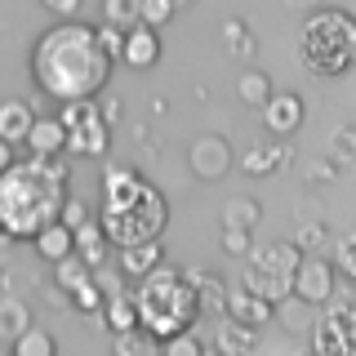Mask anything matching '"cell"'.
Instances as JSON below:
<instances>
[{"label":"cell","mask_w":356,"mask_h":356,"mask_svg":"<svg viewBox=\"0 0 356 356\" xmlns=\"http://www.w3.org/2000/svg\"><path fill=\"white\" fill-rule=\"evenodd\" d=\"M129 294H134V307H138V325L156 343L178 334V330H192L196 316H200V294H196L192 276L170 267V263H161L147 276H138Z\"/></svg>","instance_id":"cell-4"},{"label":"cell","mask_w":356,"mask_h":356,"mask_svg":"<svg viewBox=\"0 0 356 356\" xmlns=\"http://www.w3.org/2000/svg\"><path fill=\"white\" fill-rule=\"evenodd\" d=\"M192 285H196V294H200V307H214L222 312V303H227V289H222V276L218 272H200V267H192Z\"/></svg>","instance_id":"cell-27"},{"label":"cell","mask_w":356,"mask_h":356,"mask_svg":"<svg viewBox=\"0 0 356 356\" xmlns=\"http://www.w3.org/2000/svg\"><path fill=\"white\" fill-rule=\"evenodd\" d=\"M294 241H298V250L307 254V250H321V245L330 241V232H325V222H303V227H298V236H294Z\"/></svg>","instance_id":"cell-37"},{"label":"cell","mask_w":356,"mask_h":356,"mask_svg":"<svg viewBox=\"0 0 356 356\" xmlns=\"http://www.w3.org/2000/svg\"><path fill=\"white\" fill-rule=\"evenodd\" d=\"M339 170H343V165H339V161L330 156V161H316V165H312V178H334Z\"/></svg>","instance_id":"cell-39"},{"label":"cell","mask_w":356,"mask_h":356,"mask_svg":"<svg viewBox=\"0 0 356 356\" xmlns=\"http://www.w3.org/2000/svg\"><path fill=\"white\" fill-rule=\"evenodd\" d=\"M98 222H103L107 241L116 245H143L161 241L170 227V200L156 183H147L129 165H107L103 174V200H98Z\"/></svg>","instance_id":"cell-3"},{"label":"cell","mask_w":356,"mask_h":356,"mask_svg":"<svg viewBox=\"0 0 356 356\" xmlns=\"http://www.w3.org/2000/svg\"><path fill=\"white\" fill-rule=\"evenodd\" d=\"M312 348L321 356H356V303H334L312 330Z\"/></svg>","instance_id":"cell-7"},{"label":"cell","mask_w":356,"mask_h":356,"mask_svg":"<svg viewBox=\"0 0 356 356\" xmlns=\"http://www.w3.org/2000/svg\"><path fill=\"white\" fill-rule=\"evenodd\" d=\"M298 58L312 76H343L356 67V18L348 9L321 5L298 31Z\"/></svg>","instance_id":"cell-5"},{"label":"cell","mask_w":356,"mask_h":356,"mask_svg":"<svg viewBox=\"0 0 356 356\" xmlns=\"http://www.w3.org/2000/svg\"><path fill=\"white\" fill-rule=\"evenodd\" d=\"M285 5H298V9H307V5H321V0H285Z\"/></svg>","instance_id":"cell-42"},{"label":"cell","mask_w":356,"mask_h":356,"mask_svg":"<svg viewBox=\"0 0 356 356\" xmlns=\"http://www.w3.org/2000/svg\"><path fill=\"white\" fill-rule=\"evenodd\" d=\"M31 120H36L31 103H22V98H5V103H0V138H5V143H27Z\"/></svg>","instance_id":"cell-19"},{"label":"cell","mask_w":356,"mask_h":356,"mask_svg":"<svg viewBox=\"0 0 356 356\" xmlns=\"http://www.w3.org/2000/svg\"><path fill=\"white\" fill-rule=\"evenodd\" d=\"M31 245H36V254L44 263H58V259H67V254L76 250V241H72V227H67L63 218H54V222H44V227L31 236Z\"/></svg>","instance_id":"cell-17"},{"label":"cell","mask_w":356,"mask_h":356,"mask_svg":"<svg viewBox=\"0 0 356 356\" xmlns=\"http://www.w3.org/2000/svg\"><path fill=\"white\" fill-rule=\"evenodd\" d=\"M259 218H263V205L259 200H250V196H236V200H227L222 205V227H259Z\"/></svg>","instance_id":"cell-26"},{"label":"cell","mask_w":356,"mask_h":356,"mask_svg":"<svg viewBox=\"0 0 356 356\" xmlns=\"http://www.w3.org/2000/svg\"><path fill=\"white\" fill-rule=\"evenodd\" d=\"M58 218L67 222V227H81V222H89V218H94V214H89V205H85V200L81 196H72V192H67V200H63V209H58Z\"/></svg>","instance_id":"cell-34"},{"label":"cell","mask_w":356,"mask_h":356,"mask_svg":"<svg viewBox=\"0 0 356 356\" xmlns=\"http://www.w3.org/2000/svg\"><path fill=\"white\" fill-rule=\"evenodd\" d=\"M263 125L272 138H294L303 129V98L298 94H272L263 103Z\"/></svg>","instance_id":"cell-12"},{"label":"cell","mask_w":356,"mask_h":356,"mask_svg":"<svg viewBox=\"0 0 356 356\" xmlns=\"http://www.w3.org/2000/svg\"><path fill=\"white\" fill-rule=\"evenodd\" d=\"M103 18L129 31L134 22H143V0H103Z\"/></svg>","instance_id":"cell-29"},{"label":"cell","mask_w":356,"mask_h":356,"mask_svg":"<svg viewBox=\"0 0 356 356\" xmlns=\"http://www.w3.org/2000/svg\"><path fill=\"white\" fill-rule=\"evenodd\" d=\"M107 147H111V125L103 120V107H94V98H85L81 120L67 129V152L98 161V156H107Z\"/></svg>","instance_id":"cell-9"},{"label":"cell","mask_w":356,"mask_h":356,"mask_svg":"<svg viewBox=\"0 0 356 356\" xmlns=\"http://www.w3.org/2000/svg\"><path fill=\"white\" fill-rule=\"evenodd\" d=\"M334 267H339L343 281H352V285H356V227H352V232H343L339 245H334Z\"/></svg>","instance_id":"cell-30"},{"label":"cell","mask_w":356,"mask_h":356,"mask_svg":"<svg viewBox=\"0 0 356 356\" xmlns=\"http://www.w3.org/2000/svg\"><path fill=\"white\" fill-rule=\"evenodd\" d=\"M272 312H276V303H267L263 294H254V289H245V285H236V289H227V303H222V316H232V321H241V325H267L272 321Z\"/></svg>","instance_id":"cell-13"},{"label":"cell","mask_w":356,"mask_h":356,"mask_svg":"<svg viewBox=\"0 0 356 356\" xmlns=\"http://www.w3.org/2000/svg\"><path fill=\"white\" fill-rule=\"evenodd\" d=\"M165 263V250L161 241H143V245H120L116 250V267L125 272V281H138V276H147L152 267Z\"/></svg>","instance_id":"cell-15"},{"label":"cell","mask_w":356,"mask_h":356,"mask_svg":"<svg viewBox=\"0 0 356 356\" xmlns=\"http://www.w3.org/2000/svg\"><path fill=\"white\" fill-rule=\"evenodd\" d=\"M9 165H14V143L0 138V170H9Z\"/></svg>","instance_id":"cell-41"},{"label":"cell","mask_w":356,"mask_h":356,"mask_svg":"<svg viewBox=\"0 0 356 356\" xmlns=\"http://www.w3.org/2000/svg\"><path fill=\"white\" fill-rule=\"evenodd\" d=\"M72 241H76V254H81L89 267H103V263H107V254H111L107 245H111V241H107V232H103V222H98V214L89 218V222H81V227L72 232Z\"/></svg>","instance_id":"cell-18"},{"label":"cell","mask_w":356,"mask_h":356,"mask_svg":"<svg viewBox=\"0 0 356 356\" xmlns=\"http://www.w3.org/2000/svg\"><path fill=\"white\" fill-rule=\"evenodd\" d=\"M254 343H259V334H254V325H241V321H222V330H218V352H227V356H245V352H254Z\"/></svg>","instance_id":"cell-23"},{"label":"cell","mask_w":356,"mask_h":356,"mask_svg":"<svg viewBox=\"0 0 356 356\" xmlns=\"http://www.w3.org/2000/svg\"><path fill=\"white\" fill-rule=\"evenodd\" d=\"M289 161H294V147H289V143H254V147L241 156V170L250 178H267L272 170H281Z\"/></svg>","instance_id":"cell-14"},{"label":"cell","mask_w":356,"mask_h":356,"mask_svg":"<svg viewBox=\"0 0 356 356\" xmlns=\"http://www.w3.org/2000/svg\"><path fill=\"white\" fill-rule=\"evenodd\" d=\"M67 200V165L63 156H31L0 170V227L9 241H31L44 222L58 218Z\"/></svg>","instance_id":"cell-2"},{"label":"cell","mask_w":356,"mask_h":356,"mask_svg":"<svg viewBox=\"0 0 356 356\" xmlns=\"http://www.w3.org/2000/svg\"><path fill=\"white\" fill-rule=\"evenodd\" d=\"M187 5H192V0H174V9H187Z\"/></svg>","instance_id":"cell-44"},{"label":"cell","mask_w":356,"mask_h":356,"mask_svg":"<svg viewBox=\"0 0 356 356\" xmlns=\"http://www.w3.org/2000/svg\"><path fill=\"white\" fill-rule=\"evenodd\" d=\"M222 250L236 254V259H241V254H250L254 250V232L250 227H222Z\"/></svg>","instance_id":"cell-33"},{"label":"cell","mask_w":356,"mask_h":356,"mask_svg":"<svg viewBox=\"0 0 356 356\" xmlns=\"http://www.w3.org/2000/svg\"><path fill=\"white\" fill-rule=\"evenodd\" d=\"M103 321H107V330H111V334L138 325V307H134V294H111L107 303H103Z\"/></svg>","instance_id":"cell-24"},{"label":"cell","mask_w":356,"mask_h":356,"mask_svg":"<svg viewBox=\"0 0 356 356\" xmlns=\"http://www.w3.org/2000/svg\"><path fill=\"white\" fill-rule=\"evenodd\" d=\"M161 27H152V22H134L125 31V49H120V63L129 67V72H152L156 63H161V36H156Z\"/></svg>","instance_id":"cell-11"},{"label":"cell","mask_w":356,"mask_h":356,"mask_svg":"<svg viewBox=\"0 0 356 356\" xmlns=\"http://www.w3.org/2000/svg\"><path fill=\"white\" fill-rule=\"evenodd\" d=\"M116 58L103 49L98 27L81 18H58L31 44V81L54 103H85L98 98L111 81Z\"/></svg>","instance_id":"cell-1"},{"label":"cell","mask_w":356,"mask_h":356,"mask_svg":"<svg viewBox=\"0 0 356 356\" xmlns=\"http://www.w3.org/2000/svg\"><path fill=\"white\" fill-rule=\"evenodd\" d=\"M89 281H94V267H89V263H85L76 250L67 254V259H58V263H54V285H58L67 298H72L76 289H85Z\"/></svg>","instance_id":"cell-20"},{"label":"cell","mask_w":356,"mask_h":356,"mask_svg":"<svg viewBox=\"0 0 356 356\" xmlns=\"http://www.w3.org/2000/svg\"><path fill=\"white\" fill-rule=\"evenodd\" d=\"M161 352L165 356H200L205 343H200L192 330H178V334H170V339H161Z\"/></svg>","instance_id":"cell-31"},{"label":"cell","mask_w":356,"mask_h":356,"mask_svg":"<svg viewBox=\"0 0 356 356\" xmlns=\"http://www.w3.org/2000/svg\"><path fill=\"white\" fill-rule=\"evenodd\" d=\"M0 245H14V241H9V232H5V227H0Z\"/></svg>","instance_id":"cell-43"},{"label":"cell","mask_w":356,"mask_h":356,"mask_svg":"<svg viewBox=\"0 0 356 356\" xmlns=\"http://www.w3.org/2000/svg\"><path fill=\"white\" fill-rule=\"evenodd\" d=\"M98 36H103V49L120 63V49H125V27H116V22L103 18V22H98Z\"/></svg>","instance_id":"cell-36"},{"label":"cell","mask_w":356,"mask_h":356,"mask_svg":"<svg viewBox=\"0 0 356 356\" xmlns=\"http://www.w3.org/2000/svg\"><path fill=\"white\" fill-rule=\"evenodd\" d=\"M236 94H241V103H245V107H263L267 98L276 94V89H272V81H267V72H254V67H250V72H241Z\"/></svg>","instance_id":"cell-28"},{"label":"cell","mask_w":356,"mask_h":356,"mask_svg":"<svg viewBox=\"0 0 356 356\" xmlns=\"http://www.w3.org/2000/svg\"><path fill=\"white\" fill-rule=\"evenodd\" d=\"M330 156H334L339 165H356V125H339V129H334Z\"/></svg>","instance_id":"cell-32"},{"label":"cell","mask_w":356,"mask_h":356,"mask_svg":"<svg viewBox=\"0 0 356 356\" xmlns=\"http://www.w3.org/2000/svg\"><path fill=\"white\" fill-rule=\"evenodd\" d=\"M222 44H227V54L236 63H250L254 54H259V40H254V31L245 27L241 18H227V22H222Z\"/></svg>","instance_id":"cell-21"},{"label":"cell","mask_w":356,"mask_h":356,"mask_svg":"<svg viewBox=\"0 0 356 356\" xmlns=\"http://www.w3.org/2000/svg\"><path fill=\"white\" fill-rule=\"evenodd\" d=\"M174 14V0H143V22H152V27H165Z\"/></svg>","instance_id":"cell-35"},{"label":"cell","mask_w":356,"mask_h":356,"mask_svg":"<svg viewBox=\"0 0 356 356\" xmlns=\"http://www.w3.org/2000/svg\"><path fill=\"white\" fill-rule=\"evenodd\" d=\"M103 120H107V125H116V120H120V103H116V98H107V103H103Z\"/></svg>","instance_id":"cell-40"},{"label":"cell","mask_w":356,"mask_h":356,"mask_svg":"<svg viewBox=\"0 0 356 356\" xmlns=\"http://www.w3.org/2000/svg\"><path fill=\"white\" fill-rule=\"evenodd\" d=\"M27 147H31V156H63L67 152V125L58 116H36L27 129Z\"/></svg>","instance_id":"cell-16"},{"label":"cell","mask_w":356,"mask_h":356,"mask_svg":"<svg viewBox=\"0 0 356 356\" xmlns=\"http://www.w3.org/2000/svg\"><path fill=\"white\" fill-rule=\"evenodd\" d=\"M298 241H276V245H254L250 250V263L241 272V285L263 294L267 303H285L294 294V272H298Z\"/></svg>","instance_id":"cell-6"},{"label":"cell","mask_w":356,"mask_h":356,"mask_svg":"<svg viewBox=\"0 0 356 356\" xmlns=\"http://www.w3.org/2000/svg\"><path fill=\"white\" fill-rule=\"evenodd\" d=\"M31 325V307L22 303V298H14V294H5L0 298V339L5 343H14L22 330Z\"/></svg>","instance_id":"cell-22"},{"label":"cell","mask_w":356,"mask_h":356,"mask_svg":"<svg viewBox=\"0 0 356 356\" xmlns=\"http://www.w3.org/2000/svg\"><path fill=\"white\" fill-rule=\"evenodd\" d=\"M9 352H14V356H54V352H58V343H54V334H49V330L27 325L14 343H9Z\"/></svg>","instance_id":"cell-25"},{"label":"cell","mask_w":356,"mask_h":356,"mask_svg":"<svg viewBox=\"0 0 356 356\" xmlns=\"http://www.w3.org/2000/svg\"><path fill=\"white\" fill-rule=\"evenodd\" d=\"M334 289H339V267H334V259L307 250L298 259V272H294V298L307 307H321L334 298Z\"/></svg>","instance_id":"cell-8"},{"label":"cell","mask_w":356,"mask_h":356,"mask_svg":"<svg viewBox=\"0 0 356 356\" xmlns=\"http://www.w3.org/2000/svg\"><path fill=\"white\" fill-rule=\"evenodd\" d=\"M49 14H58V18H81V9H85V0H40Z\"/></svg>","instance_id":"cell-38"},{"label":"cell","mask_w":356,"mask_h":356,"mask_svg":"<svg viewBox=\"0 0 356 356\" xmlns=\"http://www.w3.org/2000/svg\"><path fill=\"white\" fill-rule=\"evenodd\" d=\"M232 143L227 138H218V134H200V138L187 147V170H192L200 183H218L222 174L232 170Z\"/></svg>","instance_id":"cell-10"}]
</instances>
